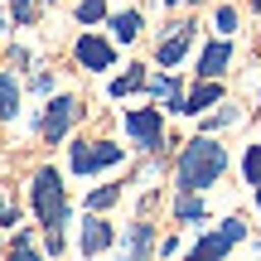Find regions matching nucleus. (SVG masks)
<instances>
[{"label":"nucleus","mask_w":261,"mask_h":261,"mask_svg":"<svg viewBox=\"0 0 261 261\" xmlns=\"http://www.w3.org/2000/svg\"><path fill=\"white\" fill-rule=\"evenodd\" d=\"M77 112H83V107H77L73 97H58V102H48L44 121H39V130H44V140H63V136H68V126L77 121Z\"/></svg>","instance_id":"423d86ee"},{"label":"nucleus","mask_w":261,"mask_h":261,"mask_svg":"<svg viewBox=\"0 0 261 261\" xmlns=\"http://www.w3.org/2000/svg\"><path fill=\"white\" fill-rule=\"evenodd\" d=\"M218 29H223V34H232V29H237V10H232V5L218 10Z\"/></svg>","instance_id":"412c9836"},{"label":"nucleus","mask_w":261,"mask_h":261,"mask_svg":"<svg viewBox=\"0 0 261 261\" xmlns=\"http://www.w3.org/2000/svg\"><path fill=\"white\" fill-rule=\"evenodd\" d=\"M15 107H19V87L0 73V116H15Z\"/></svg>","instance_id":"f3484780"},{"label":"nucleus","mask_w":261,"mask_h":261,"mask_svg":"<svg viewBox=\"0 0 261 261\" xmlns=\"http://www.w3.org/2000/svg\"><path fill=\"white\" fill-rule=\"evenodd\" d=\"M189 44H194V24H174V34L160 44V63H165V68H174L179 58H184V48H189Z\"/></svg>","instance_id":"9d476101"},{"label":"nucleus","mask_w":261,"mask_h":261,"mask_svg":"<svg viewBox=\"0 0 261 261\" xmlns=\"http://www.w3.org/2000/svg\"><path fill=\"white\" fill-rule=\"evenodd\" d=\"M165 5H198V0H165Z\"/></svg>","instance_id":"393cba45"},{"label":"nucleus","mask_w":261,"mask_h":261,"mask_svg":"<svg viewBox=\"0 0 261 261\" xmlns=\"http://www.w3.org/2000/svg\"><path fill=\"white\" fill-rule=\"evenodd\" d=\"M116 198H121V184H107V189H97L87 203H92V208H107V203H116Z\"/></svg>","instance_id":"aec40b11"},{"label":"nucleus","mask_w":261,"mask_h":261,"mask_svg":"<svg viewBox=\"0 0 261 261\" xmlns=\"http://www.w3.org/2000/svg\"><path fill=\"white\" fill-rule=\"evenodd\" d=\"M136 87H145V73L130 68V73H121V77L112 83V97H126V92H136Z\"/></svg>","instance_id":"a211bd4d"},{"label":"nucleus","mask_w":261,"mask_h":261,"mask_svg":"<svg viewBox=\"0 0 261 261\" xmlns=\"http://www.w3.org/2000/svg\"><path fill=\"white\" fill-rule=\"evenodd\" d=\"M213 102H223V87H218L213 77H203V87H194V92L184 97V112H189V116H198V112H208Z\"/></svg>","instance_id":"9b49d317"},{"label":"nucleus","mask_w":261,"mask_h":261,"mask_svg":"<svg viewBox=\"0 0 261 261\" xmlns=\"http://www.w3.org/2000/svg\"><path fill=\"white\" fill-rule=\"evenodd\" d=\"M73 169L77 174H97V169H112L116 160H121V145H112V140H92V145H73Z\"/></svg>","instance_id":"39448f33"},{"label":"nucleus","mask_w":261,"mask_h":261,"mask_svg":"<svg viewBox=\"0 0 261 261\" xmlns=\"http://www.w3.org/2000/svg\"><path fill=\"white\" fill-rule=\"evenodd\" d=\"M126 136L136 140L140 150H160V140H165V121H160V112H155V107L126 112Z\"/></svg>","instance_id":"20e7f679"},{"label":"nucleus","mask_w":261,"mask_h":261,"mask_svg":"<svg viewBox=\"0 0 261 261\" xmlns=\"http://www.w3.org/2000/svg\"><path fill=\"white\" fill-rule=\"evenodd\" d=\"M112 34L121 39V44H130V39L140 34V15H136V10H126V15H112Z\"/></svg>","instance_id":"2eb2a0df"},{"label":"nucleus","mask_w":261,"mask_h":261,"mask_svg":"<svg viewBox=\"0 0 261 261\" xmlns=\"http://www.w3.org/2000/svg\"><path fill=\"white\" fill-rule=\"evenodd\" d=\"M34 92H54V73H34Z\"/></svg>","instance_id":"5701e85b"},{"label":"nucleus","mask_w":261,"mask_h":261,"mask_svg":"<svg viewBox=\"0 0 261 261\" xmlns=\"http://www.w3.org/2000/svg\"><path fill=\"white\" fill-rule=\"evenodd\" d=\"M112 247V223H102V218H87L83 223V237H77V252L83 256H97Z\"/></svg>","instance_id":"6e6552de"},{"label":"nucleus","mask_w":261,"mask_h":261,"mask_svg":"<svg viewBox=\"0 0 261 261\" xmlns=\"http://www.w3.org/2000/svg\"><path fill=\"white\" fill-rule=\"evenodd\" d=\"M242 179L261 189V145H247V155H242Z\"/></svg>","instance_id":"dca6fc26"},{"label":"nucleus","mask_w":261,"mask_h":261,"mask_svg":"<svg viewBox=\"0 0 261 261\" xmlns=\"http://www.w3.org/2000/svg\"><path fill=\"white\" fill-rule=\"evenodd\" d=\"M203 198H198V189H184V194H179V203H174V218L179 223H203Z\"/></svg>","instance_id":"f8f14e48"},{"label":"nucleus","mask_w":261,"mask_h":261,"mask_svg":"<svg viewBox=\"0 0 261 261\" xmlns=\"http://www.w3.org/2000/svg\"><path fill=\"white\" fill-rule=\"evenodd\" d=\"M145 87H150V97H160V102H169L174 112H184V97H179L174 77H155V83H145Z\"/></svg>","instance_id":"4468645a"},{"label":"nucleus","mask_w":261,"mask_h":261,"mask_svg":"<svg viewBox=\"0 0 261 261\" xmlns=\"http://www.w3.org/2000/svg\"><path fill=\"white\" fill-rule=\"evenodd\" d=\"M223 169H227V150L218 145V140L198 136V140H189L184 155H179V189H208V184L223 179Z\"/></svg>","instance_id":"f257e3e1"},{"label":"nucleus","mask_w":261,"mask_h":261,"mask_svg":"<svg viewBox=\"0 0 261 261\" xmlns=\"http://www.w3.org/2000/svg\"><path fill=\"white\" fill-rule=\"evenodd\" d=\"M29 203H34V213H39V223H44V227H63L68 223V198H63V184H58L54 169H39V174H34Z\"/></svg>","instance_id":"f03ea898"},{"label":"nucleus","mask_w":261,"mask_h":261,"mask_svg":"<svg viewBox=\"0 0 261 261\" xmlns=\"http://www.w3.org/2000/svg\"><path fill=\"white\" fill-rule=\"evenodd\" d=\"M150 247H155V227H150V223H136V227L126 232V252H130V256H145Z\"/></svg>","instance_id":"ddd939ff"},{"label":"nucleus","mask_w":261,"mask_h":261,"mask_svg":"<svg viewBox=\"0 0 261 261\" xmlns=\"http://www.w3.org/2000/svg\"><path fill=\"white\" fill-rule=\"evenodd\" d=\"M102 15H107V5H102V0H83V5H77V19H83V24H97Z\"/></svg>","instance_id":"6ab92c4d"},{"label":"nucleus","mask_w":261,"mask_h":261,"mask_svg":"<svg viewBox=\"0 0 261 261\" xmlns=\"http://www.w3.org/2000/svg\"><path fill=\"white\" fill-rule=\"evenodd\" d=\"M15 19L19 24H34V0H15Z\"/></svg>","instance_id":"4be33fe9"},{"label":"nucleus","mask_w":261,"mask_h":261,"mask_svg":"<svg viewBox=\"0 0 261 261\" xmlns=\"http://www.w3.org/2000/svg\"><path fill=\"white\" fill-rule=\"evenodd\" d=\"M77 63H83V68H112L116 54H112V44H107V39L83 34V39H77Z\"/></svg>","instance_id":"0eeeda50"},{"label":"nucleus","mask_w":261,"mask_h":261,"mask_svg":"<svg viewBox=\"0 0 261 261\" xmlns=\"http://www.w3.org/2000/svg\"><path fill=\"white\" fill-rule=\"evenodd\" d=\"M227 63H232V44H227V39H218V44H208L203 54H198V77H218Z\"/></svg>","instance_id":"1a4fd4ad"},{"label":"nucleus","mask_w":261,"mask_h":261,"mask_svg":"<svg viewBox=\"0 0 261 261\" xmlns=\"http://www.w3.org/2000/svg\"><path fill=\"white\" fill-rule=\"evenodd\" d=\"M0 223H5V227H10V223H15V208H10V203H5V194H0Z\"/></svg>","instance_id":"b1692460"},{"label":"nucleus","mask_w":261,"mask_h":261,"mask_svg":"<svg viewBox=\"0 0 261 261\" xmlns=\"http://www.w3.org/2000/svg\"><path fill=\"white\" fill-rule=\"evenodd\" d=\"M242 237H247V223H242V218H227L218 232H208V237H198V242H194V261H218V256H227Z\"/></svg>","instance_id":"7ed1b4c3"},{"label":"nucleus","mask_w":261,"mask_h":261,"mask_svg":"<svg viewBox=\"0 0 261 261\" xmlns=\"http://www.w3.org/2000/svg\"><path fill=\"white\" fill-rule=\"evenodd\" d=\"M256 208H261V189H256Z\"/></svg>","instance_id":"a878e982"}]
</instances>
